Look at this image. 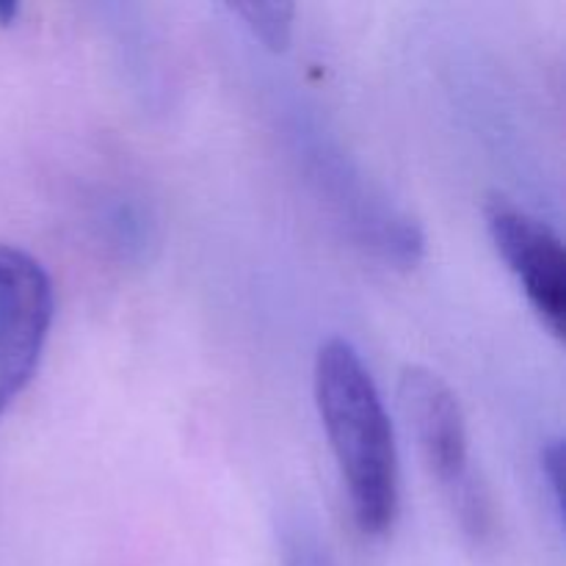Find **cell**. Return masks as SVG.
I'll return each instance as SVG.
<instances>
[{
  "mask_svg": "<svg viewBox=\"0 0 566 566\" xmlns=\"http://www.w3.org/2000/svg\"><path fill=\"white\" fill-rule=\"evenodd\" d=\"M313 381L354 523L368 536L387 534L398 512V453L374 376L352 343L332 337L318 348Z\"/></svg>",
  "mask_w": 566,
  "mask_h": 566,
  "instance_id": "cell-1",
  "label": "cell"
},
{
  "mask_svg": "<svg viewBox=\"0 0 566 566\" xmlns=\"http://www.w3.org/2000/svg\"><path fill=\"white\" fill-rule=\"evenodd\" d=\"M53 307V282L44 265L0 243V418L36 374Z\"/></svg>",
  "mask_w": 566,
  "mask_h": 566,
  "instance_id": "cell-2",
  "label": "cell"
},
{
  "mask_svg": "<svg viewBox=\"0 0 566 566\" xmlns=\"http://www.w3.org/2000/svg\"><path fill=\"white\" fill-rule=\"evenodd\" d=\"M486 227L497 252L523 285L531 307L556 337L566 318V258L562 238L506 197H490Z\"/></svg>",
  "mask_w": 566,
  "mask_h": 566,
  "instance_id": "cell-3",
  "label": "cell"
},
{
  "mask_svg": "<svg viewBox=\"0 0 566 566\" xmlns=\"http://www.w3.org/2000/svg\"><path fill=\"white\" fill-rule=\"evenodd\" d=\"M398 401L418 440L423 462L453 497L475 484L468 457V426L451 387L429 368H403Z\"/></svg>",
  "mask_w": 566,
  "mask_h": 566,
  "instance_id": "cell-4",
  "label": "cell"
},
{
  "mask_svg": "<svg viewBox=\"0 0 566 566\" xmlns=\"http://www.w3.org/2000/svg\"><path fill=\"white\" fill-rule=\"evenodd\" d=\"M238 17L249 25V31L260 39L269 50L282 53L291 44L293 33V3H235L232 6Z\"/></svg>",
  "mask_w": 566,
  "mask_h": 566,
  "instance_id": "cell-5",
  "label": "cell"
},
{
  "mask_svg": "<svg viewBox=\"0 0 566 566\" xmlns=\"http://www.w3.org/2000/svg\"><path fill=\"white\" fill-rule=\"evenodd\" d=\"M562 462H564L562 442L547 446L545 453H542V470H545L547 484H551L553 495H556V506H562V468H564Z\"/></svg>",
  "mask_w": 566,
  "mask_h": 566,
  "instance_id": "cell-6",
  "label": "cell"
},
{
  "mask_svg": "<svg viewBox=\"0 0 566 566\" xmlns=\"http://www.w3.org/2000/svg\"><path fill=\"white\" fill-rule=\"evenodd\" d=\"M20 17V3H0V25H11Z\"/></svg>",
  "mask_w": 566,
  "mask_h": 566,
  "instance_id": "cell-7",
  "label": "cell"
}]
</instances>
